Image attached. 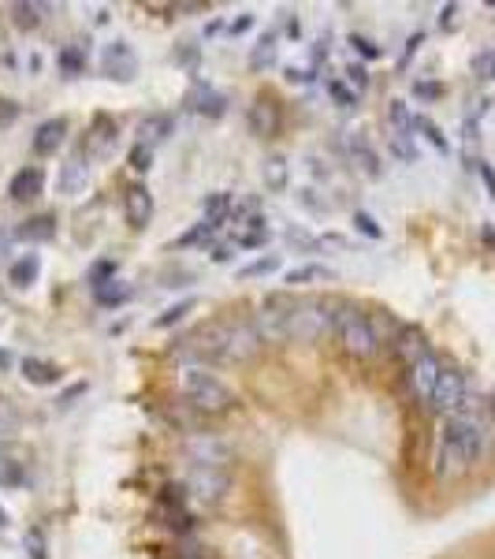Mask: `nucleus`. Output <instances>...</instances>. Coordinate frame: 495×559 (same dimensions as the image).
Segmentation results:
<instances>
[{"instance_id": "1", "label": "nucleus", "mask_w": 495, "mask_h": 559, "mask_svg": "<svg viewBox=\"0 0 495 559\" xmlns=\"http://www.w3.org/2000/svg\"><path fill=\"white\" fill-rule=\"evenodd\" d=\"M491 444H495V411H491V403L488 399H466L462 414L444 422L440 448H436V474L440 478L466 474L473 462H481L488 455Z\"/></svg>"}, {"instance_id": "2", "label": "nucleus", "mask_w": 495, "mask_h": 559, "mask_svg": "<svg viewBox=\"0 0 495 559\" xmlns=\"http://www.w3.org/2000/svg\"><path fill=\"white\" fill-rule=\"evenodd\" d=\"M343 309V298H298L291 309V339H302V344H317L328 332H335V317Z\"/></svg>"}, {"instance_id": "3", "label": "nucleus", "mask_w": 495, "mask_h": 559, "mask_svg": "<svg viewBox=\"0 0 495 559\" xmlns=\"http://www.w3.org/2000/svg\"><path fill=\"white\" fill-rule=\"evenodd\" d=\"M182 399H187L194 411L212 414V418H220V414H228L235 407V395L228 392V384L216 381L212 373H205V369H187V373H182Z\"/></svg>"}, {"instance_id": "4", "label": "nucleus", "mask_w": 495, "mask_h": 559, "mask_svg": "<svg viewBox=\"0 0 495 559\" xmlns=\"http://www.w3.org/2000/svg\"><path fill=\"white\" fill-rule=\"evenodd\" d=\"M335 336H339V344H343V351L350 358H373L380 351V339L373 332V321H369V314H361L358 306L343 302V309H339V317H335Z\"/></svg>"}, {"instance_id": "5", "label": "nucleus", "mask_w": 495, "mask_h": 559, "mask_svg": "<svg viewBox=\"0 0 495 559\" xmlns=\"http://www.w3.org/2000/svg\"><path fill=\"white\" fill-rule=\"evenodd\" d=\"M298 298L291 295H268L261 306H257V314L250 317V325L257 328L261 336V344H287L291 339V309H294Z\"/></svg>"}, {"instance_id": "6", "label": "nucleus", "mask_w": 495, "mask_h": 559, "mask_svg": "<svg viewBox=\"0 0 495 559\" xmlns=\"http://www.w3.org/2000/svg\"><path fill=\"white\" fill-rule=\"evenodd\" d=\"M224 332L228 321H209L187 339H179V358H194V362H224Z\"/></svg>"}, {"instance_id": "7", "label": "nucleus", "mask_w": 495, "mask_h": 559, "mask_svg": "<svg viewBox=\"0 0 495 559\" xmlns=\"http://www.w3.org/2000/svg\"><path fill=\"white\" fill-rule=\"evenodd\" d=\"M466 399H470V388H466L462 369L444 365L440 381H436V392H432V399H428V407L436 414H444V418H454V414H462V407H466Z\"/></svg>"}, {"instance_id": "8", "label": "nucleus", "mask_w": 495, "mask_h": 559, "mask_svg": "<svg viewBox=\"0 0 495 559\" xmlns=\"http://www.w3.org/2000/svg\"><path fill=\"white\" fill-rule=\"evenodd\" d=\"M228 488H231L228 470H212V466H191V474H187V492H191L194 504L216 507V504L224 500Z\"/></svg>"}, {"instance_id": "9", "label": "nucleus", "mask_w": 495, "mask_h": 559, "mask_svg": "<svg viewBox=\"0 0 495 559\" xmlns=\"http://www.w3.org/2000/svg\"><path fill=\"white\" fill-rule=\"evenodd\" d=\"M261 347L265 344H261V336H257V328L250 321H238V317L228 321V332H224V362H250V358H257Z\"/></svg>"}, {"instance_id": "10", "label": "nucleus", "mask_w": 495, "mask_h": 559, "mask_svg": "<svg viewBox=\"0 0 495 559\" xmlns=\"http://www.w3.org/2000/svg\"><path fill=\"white\" fill-rule=\"evenodd\" d=\"M187 455L194 466H212V470H224L231 462V448L220 437H212V432H194L187 441Z\"/></svg>"}, {"instance_id": "11", "label": "nucleus", "mask_w": 495, "mask_h": 559, "mask_svg": "<svg viewBox=\"0 0 495 559\" xmlns=\"http://www.w3.org/2000/svg\"><path fill=\"white\" fill-rule=\"evenodd\" d=\"M101 71H105V79L131 82L135 71H138V60H135V52H131V45H127V42L105 45V52H101Z\"/></svg>"}, {"instance_id": "12", "label": "nucleus", "mask_w": 495, "mask_h": 559, "mask_svg": "<svg viewBox=\"0 0 495 559\" xmlns=\"http://www.w3.org/2000/svg\"><path fill=\"white\" fill-rule=\"evenodd\" d=\"M440 373H444V362L436 358V355H425L421 362H414L410 369H406V381H410V392L421 399V403H428L432 399V392H436V381H440Z\"/></svg>"}, {"instance_id": "13", "label": "nucleus", "mask_w": 495, "mask_h": 559, "mask_svg": "<svg viewBox=\"0 0 495 559\" xmlns=\"http://www.w3.org/2000/svg\"><path fill=\"white\" fill-rule=\"evenodd\" d=\"M391 351H395V358L402 362V365H414V362H421L425 355H432L428 351V339H425V332L417 328V325H402L398 332H395V339H391Z\"/></svg>"}, {"instance_id": "14", "label": "nucleus", "mask_w": 495, "mask_h": 559, "mask_svg": "<svg viewBox=\"0 0 495 559\" xmlns=\"http://www.w3.org/2000/svg\"><path fill=\"white\" fill-rule=\"evenodd\" d=\"M123 216H127V224L135 232L149 228V221H153V194H149V186L131 183L127 191H123Z\"/></svg>"}, {"instance_id": "15", "label": "nucleus", "mask_w": 495, "mask_h": 559, "mask_svg": "<svg viewBox=\"0 0 495 559\" xmlns=\"http://www.w3.org/2000/svg\"><path fill=\"white\" fill-rule=\"evenodd\" d=\"M246 119H250V131L257 138H276V135H280V123H284L280 105H276L272 98H257L250 105V112H246Z\"/></svg>"}, {"instance_id": "16", "label": "nucleus", "mask_w": 495, "mask_h": 559, "mask_svg": "<svg viewBox=\"0 0 495 559\" xmlns=\"http://www.w3.org/2000/svg\"><path fill=\"white\" fill-rule=\"evenodd\" d=\"M86 179H89V153L79 149V153H71L64 165H60L56 186H60V194H79V191H86Z\"/></svg>"}, {"instance_id": "17", "label": "nucleus", "mask_w": 495, "mask_h": 559, "mask_svg": "<svg viewBox=\"0 0 495 559\" xmlns=\"http://www.w3.org/2000/svg\"><path fill=\"white\" fill-rule=\"evenodd\" d=\"M42 191H45V172H42L38 165L19 168V172L12 175V183H8L12 202H34V198H42Z\"/></svg>"}, {"instance_id": "18", "label": "nucleus", "mask_w": 495, "mask_h": 559, "mask_svg": "<svg viewBox=\"0 0 495 559\" xmlns=\"http://www.w3.org/2000/svg\"><path fill=\"white\" fill-rule=\"evenodd\" d=\"M64 138H68V119L64 116L45 119L42 128L34 131V153H38V157H49V153H56L60 146H64Z\"/></svg>"}, {"instance_id": "19", "label": "nucleus", "mask_w": 495, "mask_h": 559, "mask_svg": "<svg viewBox=\"0 0 495 559\" xmlns=\"http://www.w3.org/2000/svg\"><path fill=\"white\" fill-rule=\"evenodd\" d=\"M172 128H175V123H172V116L168 112H149L142 123H138V146H161L168 135H172Z\"/></svg>"}, {"instance_id": "20", "label": "nucleus", "mask_w": 495, "mask_h": 559, "mask_svg": "<svg viewBox=\"0 0 495 559\" xmlns=\"http://www.w3.org/2000/svg\"><path fill=\"white\" fill-rule=\"evenodd\" d=\"M261 179H265V186H268L272 194L287 191V183H291V165H287L284 153H268V157L261 161Z\"/></svg>"}, {"instance_id": "21", "label": "nucleus", "mask_w": 495, "mask_h": 559, "mask_svg": "<svg viewBox=\"0 0 495 559\" xmlns=\"http://www.w3.org/2000/svg\"><path fill=\"white\" fill-rule=\"evenodd\" d=\"M15 239L19 242H49V239H56V216H49V213L30 216V221H23L15 228Z\"/></svg>"}, {"instance_id": "22", "label": "nucleus", "mask_w": 495, "mask_h": 559, "mask_svg": "<svg viewBox=\"0 0 495 559\" xmlns=\"http://www.w3.org/2000/svg\"><path fill=\"white\" fill-rule=\"evenodd\" d=\"M350 161L361 168V175H369V179H377L380 175V157H377V149L369 146L361 135H350Z\"/></svg>"}, {"instance_id": "23", "label": "nucleus", "mask_w": 495, "mask_h": 559, "mask_svg": "<svg viewBox=\"0 0 495 559\" xmlns=\"http://www.w3.org/2000/svg\"><path fill=\"white\" fill-rule=\"evenodd\" d=\"M23 377L30 381V384H42V388H49V384H56L60 381V369L52 365V362H45V358H23Z\"/></svg>"}, {"instance_id": "24", "label": "nucleus", "mask_w": 495, "mask_h": 559, "mask_svg": "<svg viewBox=\"0 0 495 559\" xmlns=\"http://www.w3.org/2000/svg\"><path fill=\"white\" fill-rule=\"evenodd\" d=\"M268 242V228L261 216H250V221H235V246H265Z\"/></svg>"}, {"instance_id": "25", "label": "nucleus", "mask_w": 495, "mask_h": 559, "mask_svg": "<svg viewBox=\"0 0 495 559\" xmlns=\"http://www.w3.org/2000/svg\"><path fill=\"white\" fill-rule=\"evenodd\" d=\"M112 138H116V123H112L108 116H98L94 128H89L86 149H89V153H108V149H112Z\"/></svg>"}, {"instance_id": "26", "label": "nucleus", "mask_w": 495, "mask_h": 559, "mask_svg": "<svg viewBox=\"0 0 495 559\" xmlns=\"http://www.w3.org/2000/svg\"><path fill=\"white\" fill-rule=\"evenodd\" d=\"M191 109H194V112H201V116H224L228 98H224V93H216L212 86H205V90L191 93Z\"/></svg>"}, {"instance_id": "27", "label": "nucleus", "mask_w": 495, "mask_h": 559, "mask_svg": "<svg viewBox=\"0 0 495 559\" xmlns=\"http://www.w3.org/2000/svg\"><path fill=\"white\" fill-rule=\"evenodd\" d=\"M38 272H42V258H38V254H23V258L8 269V280H12L15 288H30V284L38 280Z\"/></svg>"}, {"instance_id": "28", "label": "nucleus", "mask_w": 495, "mask_h": 559, "mask_svg": "<svg viewBox=\"0 0 495 559\" xmlns=\"http://www.w3.org/2000/svg\"><path fill=\"white\" fill-rule=\"evenodd\" d=\"M391 138H414V116L406 109V101H391Z\"/></svg>"}, {"instance_id": "29", "label": "nucleus", "mask_w": 495, "mask_h": 559, "mask_svg": "<svg viewBox=\"0 0 495 559\" xmlns=\"http://www.w3.org/2000/svg\"><path fill=\"white\" fill-rule=\"evenodd\" d=\"M94 298L101 302V306H123V302H127L131 298V288L127 284H123V280H108V284H101V288H94Z\"/></svg>"}, {"instance_id": "30", "label": "nucleus", "mask_w": 495, "mask_h": 559, "mask_svg": "<svg viewBox=\"0 0 495 559\" xmlns=\"http://www.w3.org/2000/svg\"><path fill=\"white\" fill-rule=\"evenodd\" d=\"M201 209H205V221L220 224V221H228V213H231V194L216 191V194H209V198L201 202Z\"/></svg>"}, {"instance_id": "31", "label": "nucleus", "mask_w": 495, "mask_h": 559, "mask_svg": "<svg viewBox=\"0 0 495 559\" xmlns=\"http://www.w3.org/2000/svg\"><path fill=\"white\" fill-rule=\"evenodd\" d=\"M42 5H23V0H19V5H12V19H15V26L19 30H38L42 26Z\"/></svg>"}, {"instance_id": "32", "label": "nucleus", "mask_w": 495, "mask_h": 559, "mask_svg": "<svg viewBox=\"0 0 495 559\" xmlns=\"http://www.w3.org/2000/svg\"><path fill=\"white\" fill-rule=\"evenodd\" d=\"M313 280H332V269L328 265H298L287 272V284H313Z\"/></svg>"}, {"instance_id": "33", "label": "nucleus", "mask_w": 495, "mask_h": 559, "mask_svg": "<svg viewBox=\"0 0 495 559\" xmlns=\"http://www.w3.org/2000/svg\"><path fill=\"white\" fill-rule=\"evenodd\" d=\"M272 64H276V34L261 38V42H257V49L250 52V68H254V71H261V68H272Z\"/></svg>"}, {"instance_id": "34", "label": "nucleus", "mask_w": 495, "mask_h": 559, "mask_svg": "<svg viewBox=\"0 0 495 559\" xmlns=\"http://www.w3.org/2000/svg\"><path fill=\"white\" fill-rule=\"evenodd\" d=\"M414 131H421V135H425L432 146H436L440 153H447V138L440 135V128H436V123H432L428 116H414Z\"/></svg>"}, {"instance_id": "35", "label": "nucleus", "mask_w": 495, "mask_h": 559, "mask_svg": "<svg viewBox=\"0 0 495 559\" xmlns=\"http://www.w3.org/2000/svg\"><path fill=\"white\" fill-rule=\"evenodd\" d=\"M194 309V298H182V302H175V306H168L164 314L157 317V328H168V325H175V321H182Z\"/></svg>"}, {"instance_id": "36", "label": "nucleus", "mask_w": 495, "mask_h": 559, "mask_svg": "<svg viewBox=\"0 0 495 559\" xmlns=\"http://www.w3.org/2000/svg\"><path fill=\"white\" fill-rule=\"evenodd\" d=\"M276 269H280V254H268V258L250 261L238 276H242V280H250V276H268V272H276Z\"/></svg>"}, {"instance_id": "37", "label": "nucleus", "mask_w": 495, "mask_h": 559, "mask_svg": "<svg viewBox=\"0 0 495 559\" xmlns=\"http://www.w3.org/2000/svg\"><path fill=\"white\" fill-rule=\"evenodd\" d=\"M19 432V414L8 407V403H0V441H12Z\"/></svg>"}, {"instance_id": "38", "label": "nucleus", "mask_w": 495, "mask_h": 559, "mask_svg": "<svg viewBox=\"0 0 495 559\" xmlns=\"http://www.w3.org/2000/svg\"><path fill=\"white\" fill-rule=\"evenodd\" d=\"M26 552H30V559H49V545H45V534L38 530H26Z\"/></svg>"}, {"instance_id": "39", "label": "nucleus", "mask_w": 495, "mask_h": 559, "mask_svg": "<svg viewBox=\"0 0 495 559\" xmlns=\"http://www.w3.org/2000/svg\"><path fill=\"white\" fill-rule=\"evenodd\" d=\"M216 228H220V224H212V221H201L198 228H191L187 235L179 239V246H191V242H205V239H212V232H216Z\"/></svg>"}, {"instance_id": "40", "label": "nucleus", "mask_w": 495, "mask_h": 559, "mask_svg": "<svg viewBox=\"0 0 495 559\" xmlns=\"http://www.w3.org/2000/svg\"><path fill=\"white\" fill-rule=\"evenodd\" d=\"M328 93H332V98H335L339 105H343V109L358 105V93H354V90H347L343 82H328Z\"/></svg>"}, {"instance_id": "41", "label": "nucleus", "mask_w": 495, "mask_h": 559, "mask_svg": "<svg viewBox=\"0 0 495 559\" xmlns=\"http://www.w3.org/2000/svg\"><path fill=\"white\" fill-rule=\"evenodd\" d=\"M354 228L361 232V235H369V239H380L384 232L377 228V221H373V216H369V213H354Z\"/></svg>"}, {"instance_id": "42", "label": "nucleus", "mask_w": 495, "mask_h": 559, "mask_svg": "<svg viewBox=\"0 0 495 559\" xmlns=\"http://www.w3.org/2000/svg\"><path fill=\"white\" fill-rule=\"evenodd\" d=\"M60 64H64V71H68V75H79L86 60H82V52H79V49H64V52H60Z\"/></svg>"}, {"instance_id": "43", "label": "nucleus", "mask_w": 495, "mask_h": 559, "mask_svg": "<svg viewBox=\"0 0 495 559\" xmlns=\"http://www.w3.org/2000/svg\"><path fill=\"white\" fill-rule=\"evenodd\" d=\"M149 165H153V149L149 146H135L131 149V168L135 172H149Z\"/></svg>"}, {"instance_id": "44", "label": "nucleus", "mask_w": 495, "mask_h": 559, "mask_svg": "<svg viewBox=\"0 0 495 559\" xmlns=\"http://www.w3.org/2000/svg\"><path fill=\"white\" fill-rule=\"evenodd\" d=\"M473 71H477L481 79H491V75H495V52L477 56V60H473Z\"/></svg>"}, {"instance_id": "45", "label": "nucleus", "mask_w": 495, "mask_h": 559, "mask_svg": "<svg viewBox=\"0 0 495 559\" xmlns=\"http://www.w3.org/2000/svg\"><path fill=\"white\" fill-rule=\"evenodd\" d=\"M287 242H291V246H302V251H313V246H321L317 239H309V235L298 232V228H287Z\"/></svg>"}, {"instance_id": "46", "label": "nucleus", "mask_w": 495, "mask_h": 559, "mask_svg": "<svg viewBox=\"0 0 495 559\" xmlns=\"http://www.w3.org/2000/svg\"><path fill=\"white\" fill-rule=\"evenodd\" d=\"M350 45H354L365 60H377V56H380V49H377L373 42H369V38H361V34H354V38H350Z\"/></svg>"}, {"instance_id": "47", "label": "nucleus", "mask_w": 495, "mask_h": 559, "mask_svg": "<svg viewBox=\"0 0 495 559\" xmlns=\"http://www.w3.org/2000/svg\"><path fill=\"white\" fill-rule=\"evenodd\" d=\"M347 82L354 86V93H361V90H365V68L350 64V68H347Z\"/></svg>"}, {"instance_id": "48", "label": "nucleus", "mask_w": 495, "mask_h": 559, "mask_svg": "<svg viewBox=\"0 0 495 559\" xmlns=\"http://www.w3.org/2000/svg\"><path fill=\"white\" fill-rule=\"evenodd\" d=\"M19 116V105H12V101H5L0 98V128H8V123Z\"/></svg>"}, {"instance_id": "49", "label": "nucleus", "mask_w": 495, "mask_h": 559, "mask_svg": "<svg viewBox=\"0 0 495 559\" xmlns=\"http://www.w3.org/2000/svg\"><path fill=\"white\" fill-rule=\"evenodd\" d=\"M454 15H458V5H447V8H444V15H440V26H444V30H451V26H454Z\"/></svg>"}, {"instance_id": "50", "label": "nucleus", "mask_w": 495, "mask_h": 559, "mask_svg": "<svg viewBox=\"0 0 495 559\" xmlns=\"http://www.w3.org/2000/svg\"><path fill=\"white\" fill-rule=\"evenodd\" d=\"M231 258V246H216L212 251V261H228Z\"/></svg>"}, {"instance_id": "51", "label": "nucleus", "mask_w": 495, "mask_h": 559, "mask_svg": "<svg viewBox=\"0 0 495 559\" xmlns=\"http://www.w3.org/2000/svg\"><path fill=\"white\" fill-rule=\"evenodd\" d=\"M242 30H250V15H242L238 23H231V34H242Z\"/></svg>"}, {"instance_id": "52", "label": "nucleus", "mask_w": 495, "mask_h": 559, "mask_svg": "<svg viewBox=\"0 0 495 559\" xmlns=\"http://www.w3.org/2000/svg\"><path fill=\"white\" fill-rule=\"evenodd\" d=\"M481 175H484V179H488V186H491V194H495V172H491V168H488V165H481Z\"/></svg>"}, {"instance_id": "53", "label": "nucleus", "mask_w": 495, "mask_h": 559, "mask_svg": "<svg viewBox=\"0 0 495 559\" xmlns=\"http://www.w3.org/2000/svg\"><path fill=\"white\" fill-rule=\"evenodd\" d=\"M417 93H425V98H436L440 86H425V82H421V86H417Z\"/></svg>"}, {"instance_id": "54", "label": "nucleus", "mask_w": 495, "mask_h": 559, "mask_svg": "<svg viewBox=\"0 0 495 559\" xmlns=\"http://www.w3.org/2000/svg\"><path fill=\"white\" fill-rule=\"evenodd\" d=\"M205 5H175V12H201Z\"/></svg>"}, {"instance_id": "55", "label": "nucleus", "mask_w": 495, "mask_h": 559, "mask_svg": "<svg viewBox=\"0 0 495 559\" xmlns=\"http://www.w3.org/2000/svg\"><path fill=\"white\" fill-rule=\"evenodd\" d=\"M0 526H5V507H0Z\"/></svg>"}, {"instance_id": "56", "label": "nucleus", "mask_w": 495, "mask_h": 559, "mask_svg": "<svg viewBox=\"0 0 495 559\" xmlns=\"http://www.w3.org/2000/svg\"><path fill=\"white\" fill-rule=\"evenodd\" d=\"M488 403H491V411H495V392H491V399H488Z\"/></svg>"}, {"instance_id": "57", "label": "nucleus", "mask_w": 495, "mask_h": 559, "mask_svg": "<svg viewBox=\"0 0 495 559\" xmlns=\"http://www.w3.org/2000/svg\"><path fill=\"white\" fill-rule=\"evenodd\" d=\"M0 242H5V232H0Z\"/></svg>"}]
</instances>
